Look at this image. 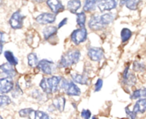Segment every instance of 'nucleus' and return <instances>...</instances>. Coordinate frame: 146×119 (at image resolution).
Wrapping results in <instances>:
<instances>
[{
	"instance_id": "obj_34",
	"label": "nucleus",
	"mask_w": 146,
	"mask_h": 119,
	"mask_svg": "<svg viewBox=\"0 0 146 119\" xmlns=\"http://www.w3.org/2000/svg\"><path fill=\"white\" fill-rule=\"evenodd\" d=\"M103 84H104V81L101 79V78H98V81L96 82V83H95V91L96 92H98V91H100L101 90V89L103 88Z\"/></svg>"
},
{
	"instance_id": "obj_2",
	"label": "nucleus",
	"mask_w": 146,
	"mask_h": 119,
	"mask_svg": "<svg viewBox=\"0 0 146 119\" xmlns=\"http://www.w3.org/2000/svg\"><path fill=\"white\" fill-rule=\"evenodd\" d=\"M62 78L52 76L50 78H43L39 83V87L43 92L51 95L60 90V82Z\"/></svg>"
},
{
	"instance_id": "obj_12",
	"label": "nucleus",
	"mask_w": 146,
	"mask_h": 119,
	"mask_svg": "<svg viewBox=\"0 0 146 119\" xmlns=\"http://www.w3.org/2000/svg\"><path fill=\"white\" fill-rule=\"evenodd\" d=\"M46 4L54 14H58L64 10V6L60 0H47Z\"/></svg>"
},
{
	"instance_id": "obj_20",
	"label": "nucleus",
	"mask_w": 146,
	"mask_h": 119,
	"mask_svg": "<svg viewBox=\"0 0 146 119\" xmlns=\"http://www.w3.org/2000/svg\"><path fill=\"white\" fill-rule=\"evenodd\" d=\"M68 9L74 14L78 11V9L81 7V1L80 0H69L68 2Z\"/></svg>"
},
{
	"instance_id": "obj_30",
	"label": "nucleus",
	"mask_w": 146,
	"mask_h": 119,
	"mask_svg": "<svg viewBox=\"0 0 146 119\" xmlns=\"http://www.w3.org/2000/svg\"><path fill=\"white\" fill-rule=\"evenodd\" d=\"M11 103L10 98L6 95L5 94H1L0 95V107H3L5 106H8Z\"/></svg>"
},
{
	"instance_id": "obj_36",
	"label": "nucleus",
	"mask_w": 146,
	"mask_h": 119,
	"mask_svg": "<svg viewBox=\"0 0 146 119\" xmlns=\"http://www.w3.org/2000/svg\"><path fill=\"white\" fill-rule=\"evenodd\" d=\"M125 110H126V112H127V117H129L130 118H137V117L134 115L133 112L130 110L129 107H127Z\"/></svg>"
},
{
	"instance_id": "obj_31",
	"label": "nucleus",
	"mask_w": 146,
	"mask_h": 119,
	"mask_svg": "<svg viewBox=\"0 0 146 119\" xmlns=\"http://www.w3.org/2000/svg\"><path fill=\"white\" fill-rule=\"evenodd\" d=\"M133 70L135 72H144L145 70V63H139V62H134L133 63Z\"/></svg>"
},
{
	"instance_id": "obj_24",
	"label": "nucleus",
	"mask_w": 146,
	"mask_h": 119,
	"mask_svg": "<svg viewBox=\"0 0 146 119\" xmlns=\"http://www.w3.org/2000/svg\"><path fill=\"white\" fill-rule=\"evenodd\" d=\"M27 62L30 67H35L38 64V60L35 53H30L27 55Z\"/></svg>"
},
{
	"instance_id": "obj_5",
	"label": "nucleus",
	"mask_w": 146,
	"mask_h": 119,
	"mask_svg": "<svg viewBox=\"0 0 146 119\" xmlns=\"http://www.w3.org/2000/svg\"><path fill=\"white\" fill-rule=\"evenodd\" d=\"M71 41L75 44L79 45L81 43L85 42L87 38V30L85 27H80L79 29L74 30L70 36Z\"/></svg>"
},
{
	"instance_id": "obj_7",
	"label": "nucleus",
	"mask_w": 146,
	"mask_h": 119,
	"mask_svg": "<svg viewBox=\"0 0 146 119\" xmlns=\"http://www.w3.org/2000/svg\"><path fill=\"white\" fill-rule=\"evenodd\" d=\"M24 19H25V16L21 13L20 10H17L15 13H13L9 19V21L11 28H13V29L22 28Z\"/></svg>"
},
{
	"instance_id": "obj_35",
	"label": "nucleus",
	"mask_w": 146,
	"mask_h": 119,
	"mask_svg": "<svg viewBox=\"0 0 146 119\" xmlns=\"http://www.w3.org/2000/svg\"><path fill=\"white\" fill-rule=\"evenodd\" d=\"M80 116L81 118H90L91 116H92V113H91V111L90 110H83L80 113Z\"/></svg>"
},
{
	"instance_id": "obj_28",
	"label": "nucleus",
	"mask_w": 146,
	"mask_h": 119,
	"mask_svg": "<svg viewBox=\"0 0 146 119\" xmlns=\"http://www.w3.org/2000/svg\"><path fill=\"white\" fill-rule=\"evenodd\" d=\"M48 95V94H46V93H41L40 91H38V89H35L33 93H32V96H33V99H35V100H38V101H42V102H44V101H45L44 100H43V98L44 97H46Z\"/></svg>"
},
{
	"instance_id": "obj_11",
	"label": "nucleus",
	"mask_w": 146,
	"mask_h": 119,
	"mask_svg": "<svg viewBox=\"0 0 146 119\" xmlns=\"http://www.w3.org/2000/svg\"><path fill=\"white\" fill-rule=\"evenodd\" d=\"M36 21L40 25L51 24L56 21V14L54 13H43L36 17Z\"/></svg>"
},
{
	"instance_id": "obj_15",
	"label": "nucleus",
	"mask_w": 146,
	"mask_h": 119,
	"mask_svg": "<svg viewBox=\"0 0 146 119\" xmlns=\"http://www.w3.org/2000/svg\"><path fill=\"white\" fill-rule=\"evenodd\" d=\"M146 111V99L145 98H141L139 100L136 104L133 107V112L134 115L137 117L139 113H145Z\"/></svg>"
},
{
	"instance_id": "obj_19",
	"label": "nucleus",
	"mask_w": 146,
	"mask_h": 119,
	"mask_svg": "<svg viewBox=\"0 0 146 119\" xmlns=\"http://www.w3.org/2000/svg\"><path fill=\"white\" fill-rule=\"evenodd\" d=\"M72 79L74 83H79V84H82V85H87L88 82H89V78L85 74H80V73H76V74H73L72 76Z\"/></svg>"
},
{
	"instance_id": "obj_17",
	"label": "nucleus",
	"mask_w": 146,
	"mask_h": 119,
	"mask_svg": "<svg viewBox=\"0 0 146 119\" xmlns=\"http://www.w3.org/2000/svg\"><path fill=\"white\" fill-rule=\"evenodd\" d=\"M39 36L37 32H29L27 35V43H28V45L32 46V47H36L38 44L39 42Z\"/></svg>"
},
{
	"instance_id": "obj_1",
	"label": "nucleus",
	"mask_w": 146,
	"mask_h": 119,
	"mask_svg": "<svg viewBox=\"0 0 146 119\" xmlns=\"http://www.w3.org/2000/svg\"><path fill=\"white\" fill-rule=\"evenodd\" d=\"M115 20V14L113 13H105L102 15L93 14L92 15L88 26L92 31H100L112 23Z\"/></svg>"
},
{
	"instance_id": "obj_16",
	"label": "nucleus",
	"mask_w": 146,
	"mask_h": 119,
	"mask_svg": "<svg viewBox=\"0 0 146 119\" xmlns=\"http://www.w3.org/2000/svg\"><path fill=\"white\" fill-rule=\"evenodd\" d=\"M65 102L66 100L63 96L60 95V96H56L53 99V104L52 106L54 107V108L59 112H63L64 107H65Z\"/></svg>"
},
{
	"instance_id": "obj_37",
	"label": "nucleus",
	"mask_w": 146,
	"mask_h": 119,
	"mask_svg": "<svg viewBox=\"0 0 146 119\" xmlns=\"http://www.w3.org/2000/svg\"><path fill=\"white\" fill-rule=\"evenodd\" d=\"M67 21H68V18H64L60 23H59V25H58V28H61L62 26H63L66 23H67Z\"/></svg>"
},
{
	"instance_id": "obj_29",
	"label": "nucleus",
	"mask_w": 146,
	"mask_h": 119,
	"mask_svg": "<svg viewBox=\"0 0 146 119\" xmlns=\"http://www.w3.org/2000/svg\"><path fill=\"white\" fill-rule=\"evenodd\" d=\"M140 3H141V0H129L127 3L126 6L127 9H129L131 10H136Z\"/></svg>"
},
{
	"instance_id": "obj_9",
	"label": "nucleus",
	"mask_w": 146,
	"mask_h": 119,
	"mask_svg": "<svg viewBox=\"0 0 146 119\" xmlns=\"http://www.w3.org/2000/svg\"><path fill=\"white\" fill-rule=\"evenodd\" d=\"M87 55L92 61H100L104 57V52L102 48L92 47L88 49Z\"/></svg>"
},
{
	"instance_id": "obj_26",
	"label": "nucleus",
	"mask_w": 146,
	"mask_h": 119,
	"mask_svg": "<svg viewBox=\"0 0 146 119\" xmlns=\"http://www.w3.org/2000/svg\"><path fill=\"white\" fill-rule=\"evenodd\" d=\"M139 98H146V88L136 89L131 95V99L133 100H136Z\"/></svg>"
},
{
	"instance_id": "obj_33",
	"label": "nucleus",
	"mask_w": 146,
	"mask_h": 119,
	"mask_svg": "<svg viewBox=\"0 0 146 119\" xmlns=\"http://www.w3.org/2000/svg\"><path fill=\"white\" fill-rule=\"evenodd\" d=\"M50 116L45 113L44 112H42V111H36V113H35V118H49Z\"/></svg>"
},
{
	"instance_id": "obj_4",
	"label": "nucleus",
	"mask_w": 146,
	"mask_h": 119,
	"mask_svg": "<svg viewBox=\"0 0 146 119\" xmlns=\"http://www.w3.org/2000/svg\"><path fill=\"white\" fill-rule=\"evenodd\" d=\"M75 83H76L62 78L60 82V89H62L64 93L68 96H79L80 95L81 92Z\"/></svg>"
},
{
	"instance_id": "obj_13",
	"label": "nucleus",
	"mask_w": 146,
	"mask_h": 119,
	"mask_svg": "<svg viewBox=\"0 0 146 119\" xmlns=\"http://www.w3.org/2000/svg\"><path fill=\"white\" fill-rule=\"evenodd\" d=\"M122 78H123V83L127 85V86H133L136 83V77L133 74L129 72V67L127 66L123 72V75H122Z\"/></svg>"
},
{
	"instance_id": "obj_6",
	"label": "nucleus",
	"mask_w": 146,
	"mask_h": 119,
	"mask_svg": "<svg viewBox=\"0 0 146 119\" xmlns=\"http://www.w3.org/2000/svg\"><path fill=\"white\" fill-rule=\"evenodd\" d=\"M37 68L41 71L44 74L46 75H52L56 69V66L53 61L48 60H42L38 61V64L37 66Z\"/></svg>"
},
{
	"instance_id": "obj_22",
	"label": "nucleus",
	"mask_w": 146,
	"mask_h": 119,
	"mask_svg": "<svg viewBox=\"0 0 146 119\" xmlns=\"http://www.w3.org/2000/svg\"><path fill=\"white\" fill-rule=\"evenodd\" d=\"M36 111L32 108H25L19 111V115L21 118H35Z\"/></svg>"
},
{
	"instance_id": "obj_18",
	"label": "nucleus",
	"mask_w": 146,
	"mask_h": 119,
	"mask_svg": "<svg viewBox=\"0 0 146 119\" xmlns=\"http://www.w3.org/2000/svg\"><path fill=\"white\" fill-rule=\"evenodd\" d=\"M57 28L54 26H49L43 29V36L45 40H49L57 33Z\"/></svg>"
},
{
	"instance_id": "obj_3",
	"label": "nucleus",
	"mask_w": 146,
	"mask_h": 119,
	"mask_svg": "<svg viewBox=\"0 0 146 119\" xmlns=\"http://www.w3.org/2000/svg\"><path fill=\"white\" fill-rule=\"evenodd\" d=\"M80 59V52L78 49L68 50L62 55L57 66L59 68H67L72 65L78 63Z\"/></svg>"
},
{
	"instance_id": "obj_27",
	"label": "nucleus",
	"mask_w": 146,
	"mask_h": 119,
	"mask_svg": "<svg viewBox=\"0 0 146 119\" xmlns=\"http://www.w3.org/2000/svg\"><path fill=\"white\" fill-rule=\"evenodd\" d=\"M121 37L122 43L127 42L132 37V31L128 28H123L121 32Z\"/></svg>"
},
{
	"instance_id": "obj_38",
	"label": "nucleus",
	"mask_w": 146,
	"mask_h": 119,
	"mask_svg": "<svg viewBox=\"0 0 146 119\" xmlns=\"http://www.w3.org/2000/svg\"><path fill=\"white\" fill-rule=\"evenodd\" d=\"M128 1H129V0H120V5H121V6L126 5Z\"/></svg>"
},
{
	"instance_id": "obj_23",
	"label": "nucleus",
	"mask_w": 146,
	"mask_h": 119,
	"mask_svg": "<svg viewBox=\"0 0 146 119\" xmlns=\"http://www.w3.org/2000/svg\"><path fill=\"white\" fill-rule=\"evenodd\" d=\"M3 55H4V57H5V59L7 60V61H8L9 63H10L11 65L16 66V65L18 64V60L16 59V57L15 56V55H14L11 51L6 50V51L4 52Z\"/></svg>"
},
{
	"instance_id": "obj_21",
	"label": "nucleus",
	"mask_w": 146,
	"mask_h": 119,
	"mask_svg": "<svg viewBox=\"0 0 146 119\" xmlns=\"http://www.w3.org/2000/svg\"><path fill=\"white\" fill-rule=\"evenodd\" d=\"M98 0H85V3L83 6V9L85 12H92L96 9V6H98Z\"/></svg>"
},
{
	"instance_id": "obj_10",
	"label": "nucleus",
	"mask_w": 146,
	"mask_h": 119,
	"mask_svg": "<svg viewBox=\"0 0 146 119\" xmlns=\"http://www.w3.org/2000/svg\"><path fill=\"white\" fill-rule=\"evenodd\" d=\"M14 89V83L12 78L6 77L2 78L0 79V93L1 94H7L13 90Z\"/></svg>"
},
{
	"instance_id": "obj_32",
	"label": "nucleus",
	"mask_w": 146,
	"mask_h": 119,
	"mask_svg": "<svg viewBox=\"0 0 146 119\" xmlns=\"http://www.w3.org/2000/svg\"><path fill=\"white\" fill-rule=\"evenodd\" d=\"M22 94H23V92H22L21 87L19 86V83H16L15 87L14 88V92L12 93V96L15 97V98H17V97H19L20 95H21Z\"/></svg>"
},
{
	"instance_id": "obj_14",
	"label": "nucleus",
	"mask_w": 146,
	"mask_h": 119,
	"mask_svg": "<svg viewBox=\"0 0 146 119\" xmlns=\"http://www.w3.org/2000/svg\"><path fill=\"white\" fill-rule=\"evenodd\" d=\"M0 69L2 71V73L5 74L6 77H9V78H14L16 76L17 74V72L16 70L14 68V66L11 65L10 63H4L3 65H1L0 66Z\"/></svg>"
},
{
	"instance_id": "obj_39",
	"label": "nucleus",
	"mask_w": 146,
	"mask_h": 119,
	"mask_svg": "<svg viewBox=\"0 0 146 119\" xmlns=\"http://www.w3.org/2000/svg\"><path fill=\"white\" fill-rule=\"evenodd\" d=\"M32 1H33V2H35V3H42L44 0H32Z\"/></svg>"
},
{
	"instance_id": "obj_25",
	"label": "nucleus",
	"mask_w": 146,
	"mask_h": 119,
	"mask_svg": "<svg viewBox=\"0 0 146 119\" xmlns=\"http://www.w3.org/2000/svg\"><path fill=\"white\" fill-rule=\"evenodd\" d=\"M76 15H77L76 21H77L78 26L79 27H85V26H86V16L85 11L77 13Z\"/></svg>"
},
{
	"instance_id": "obj_8",
	"label": "nucleus",
	"mask_w": 146,
	"mask_h": 119,
	"mask_svg": "<svg viewBox=\"0 0 146 119\" xmlns=\"http://www.w3.org/2000/svg\"><path fill=\"white\" fill-rule=\"evenodd\" d=\"M118 3L119 0H98V7L101 12L110 11L117 7Z\"/></svg>"
}]
</instances>
